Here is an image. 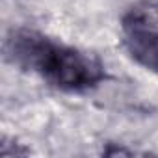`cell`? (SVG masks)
I'll return each instance as SVG.
<instances>
[{
	"label": "cell",
	"mask_w": 158,
	"mask_h": 158,
	"mask_svg": "<svg viewBox=\"0 0 158 158\" xmlns=\"http://www.w3.org/2000/svg\"><path fill=\"white\" fill-rule=\"evenodd\" d=\"M34 71H39L52 86L63 91H84L106 78L99 60L48 39L41 47Z\"/></svg>",
	"instance_id": "6da1fadb"
},
{
	"label": "cell",
	"mask_w": 158,
	"mask_h": 158,
	"mask_svg": "<svg viewBox=\"0 0 158 158\" xmlns=\"http://www.w3.org/2000/svg\"><path fill=\"white\" fill-rule=\"evenodd\" d=\"M158 10H132L125 21V48L130 58L149 71L158 73Z\"/></svg>",
	"instance_id": "7a4b0ae2"
}]
</instances>
